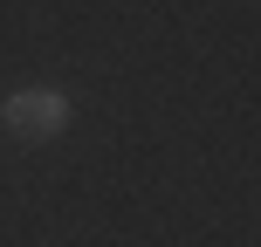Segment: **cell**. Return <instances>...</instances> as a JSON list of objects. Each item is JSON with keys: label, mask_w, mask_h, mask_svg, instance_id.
I'll return each instance as SVG.
<instances>
[{"label": "cell", "mask_w": 261, "mask_h": 247, "mask_svg": "<svg viewBox=\"0 0 261 247\" xmlns=\"http://www.w3.org/2000/svg\"><path fill=\"white\" fill-rule=\"evenodd\" d=\"M0 124H7L14 144H48V138L69 130V96L48 90V83H28V90H14L0 103Z\"/></svg>", "instance_id": "cell-1"}]
</instances>
